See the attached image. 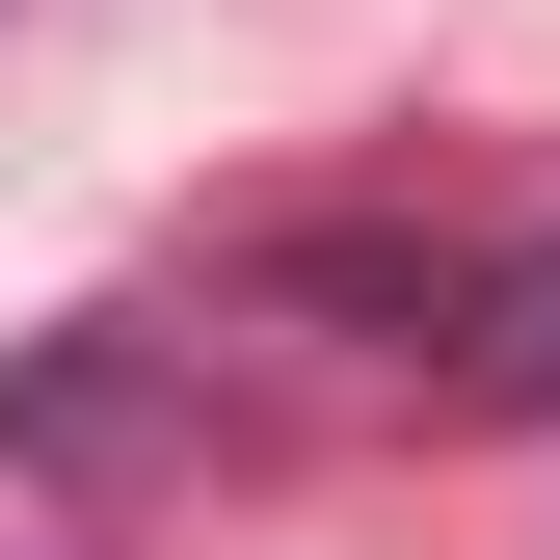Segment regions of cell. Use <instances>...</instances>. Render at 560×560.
I'll return each mask as SVG.
<instances>
[{
  "mask_svg": "<svg viewBox=\"0 0 560 560\" xmlns=\"http://www.w3.org/2000/svg\"><path fill=\"white\" fill-rule=\"evenodd\" d=\"M428 374L480 400V428H560V241H508V267H454V294H428Z\"/></svg>",
  "mask_w": 560,
  "mask_h": 560,
  "instance_id": "obj_1",
  "label": "cell"
}]
</instances>
